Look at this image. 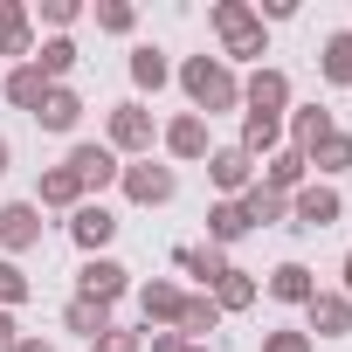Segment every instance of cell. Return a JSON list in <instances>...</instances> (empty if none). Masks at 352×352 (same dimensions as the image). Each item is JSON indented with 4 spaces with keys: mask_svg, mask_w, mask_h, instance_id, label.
I'll use <instances>...</instances> for the list:
<instances>
[{
    "mask_svg": "<svg viewBox=\"0 0 352 352\" xmlns=\"http://www.w3.org/2000/svg\"><path fill=\"white\" fill-rule=\"evenodd\" d=\"M173 83L187 90L194 118H221V111H242V69H228L221 56H187V63H173Z\"/></svg>",
    "mask_w": 352,
    "mask_h": 352,
    "instance_id": "1",
    "label": "cell"
},
{
    "mask_svg": "<svg viewBox=\"0 0 352 352\" xmlns=\"http://www.w3.org/2000/svg\"><path fill=\"white\" fill-rule=\"evenodd\" d=\"M208 21H214V56L235 69V63H256L263 69V56H270V28L256 21V8H249V0H214V8H208Z\"/></svg>",
    "mask_w": 352,
    "mask_h": 352,
    "instance_id": "2",
    "label": "cell"
},
{
    "mask_svg": "<svg viewBox=\"0 0 352 352\" xmlns=\"http://www.w3.org/2000/svg\"><path fill=\"white\" fill-rule=\"evenodd\" d=\"M104 145H111L118 159H152V145H159V118H152L138 97H124V104L104 111Z\"/></svg>",
    "mask_w": 352,
    "mask_h": 352,
    "instance_id": "3",
    "label": "cell"
},
{
    "mask_svg": "<svg viewBox=\"0 0 352 352\" xmlns=\"http://www.w3.org/2000/svg\"><path fill=\"white\" fill-rule=\"evenodd\" d=\"M118 194H124L131 208H166L173 194H180V166H166V159H124Z\"/></svg>",
    "mask_w": 352,
    "mask_h": 352,
    "instance_id": "4",
    "label": "cell"
},
{
    "mask_svg": "<svg viewBox=\"0 0 352 352\" xmlns=\"http://www.w3.org/2000/svg\"><path fill=\"white\" fill-rule=\"evenodd\" d=\"M159 152H166V166H201V159L214 152V138H208V118H194V111H173V118L159 124Z\"/></svg>",
    "mask_w": 352,
    "mask_h": 352,
    "instance_id": "5",
    "label": "cell"
},
{
    "mask_svg": "<svg viewBox=\"0 0 352 352\" xmlns=\"http://www.w3.org/2000/svg\"><path fill=\"white\" fill-rule=\"evenodd\" d=\"M283 111H290V76H283L276 63L249 69V76H242V118H270V124H283Z\"/></svg>",
    "mask_w": 352,
    "mask_h": 352,
    "instance_id": "6",
    "label": "cell"
},
{
    "mask_svg": "<svg viewBox=\"0 0 352 352\" xmlns=\"http://www.w3.org/2000/svg\"><path fill=\"white\" fill-rule=\"evenodd\" d=\"M331 221H345V194L324 187V180H304V187L290 194V228L318 235V228H331Z\"/></svg>",
    "mask_w": 352,
    "mask_h": 352,
    "instance_id": "7",
    "label": "cell"
},
{
    "mask_svg": "<svg viewBox=\"0 0 352 352\" xmlns=\"http://www.w3.org/2000/svg\"><path fill=\"white\" fill-rule=\"evenodd\" d=\"M63 166H69L76 180H83V194H104V187H118V173H124V159H118L104 138H76Z\"/></svg>",
    "mask_w": 352,
    "mask_h": 352,
    "instance_id": "8",
    "label": "cell"
},
{
    "mask_svg": "<svg viewBox=\"0 0 352 352\" xmlns=\"http://www.w3.org/2000/svg\"><path fill=\"white\" fill-rule=\"evenodd\" d=\"M331 131H338L331 104H290V111H283V145H290V152H304V159H311Z\"/></svg>",
    "mask_w": 352,
    "mask_h": 352,
    "instance_id": "9",
    "label": "cell"
},
{
    "mask_svg": "<svg viewBox=\"0 0 352 352\" xmlns=\"http://www.w3.org/2000/svg\"><path fill=\"white\" fill-rule=\"evenodd\" d=\"M76 297H90V304H118V297H131V270H124L118 256H83V270H76Z\"/></svg>",
    "mask_w": 352,
    "mask_h": 352,
    "instance_id": "10",
    "label": "cell"
},
{
    "mask_svg": "<svg viewBox=\"0 0 352 352\" xmlns=\"http://www.w3.org/2000/svg\"><path fill=\"white\" fill-rule=\"evenodd\" d=\"M208 180H214V201H242L256 187V159L242 145H214L208 152Z\"/></svg>",
    "mask_w": 352,
    "mask_h": 352,
    "instance_id": "11",
    "label": "cell"
},
{
    "mask_svg": "<svg viewBox=\"0 0 352 352\" xmlns=\"http://www.w3.org/2000/svg\"><path fill=\"white\" fill-rule=\"evenodd\" d=\"M28 249H42V208L35 201H8L0 208V256L21 263Z\"/></svg>",
    "mask_w": 352,
    "mask_h": 352,
    "instance_id": "12",
    "label": "cell"
},
{
    "mask_svg": "<svg viewBox=\"0 0 352 352\" xmlns=\"http://www.w3.org/2000/svg\"><path fill=\"white\" fill-rule=\"evenodd\" d=\"M131 297H138V318H145V331H173V324H180V304H187V290H180V283H166V276H145V283H131Z\"/></svg>",
    "mask_w": 352,
    "mask_h": 352,
    "instance_id": "13",
    "label": "cell"
},
{
    "mask_svg": "<svg viewBox=\"0 0 352 352\" xmlns=\"http://www.w3.org/2000/svg\"><path fill=\"white\" fill-rule=\"evenodd\" d=\"M304 331H311V345L318 338H352V297L345 290H318L304 304Z\"/></svg>",
    "mask_w": 352,
    "mask_h": 352,
    "instance_id": "14",
    "label": "cell"
},
{
    "mask_svg": "<svg viewBox=\"0 0 352 352\" xmlns=\"http://www.w3.org/2000/svg\"><path fill=\"white\" fill-rule=\"evenodd\" d=\"M69 242H76L83 256H104V249L118 242V214H111L104 201H83V208L69 214Z\"/></svg>",
    "mask_w": 352,
    "mask_h": 352,
    "instance_id": "15",
    "label": "cell"
},
{
    "mask_svg": "<svg viewBox=\"0 0 352 352\" xmlns=\"http://www.w3.org/2000/svg\"><path fill=\"white\" fill-rule=\"evenodd\" d=\"M256 180H263V187H270V194H283V201H290V194H297V187H304V180H311V159H304V152H290V145H283V152H270V159H263V166H256Z\"/></svg>",
    "mask_w": 352,
    "mask_h": 352,
    "instance_id": "16",
    "label": "cell"
},
{
    "mask_svg": "<svg viewBox=\"0 0 352 352\" xmlns=\"http://www.w3.org/2000/svg\"><path fill=\"white\" fill-rule=\"evenodd\" d=\"M0 56H14V63L35 56V14L21 0H0Z\"/></svg>",
    "mask_w": 352,
    "mask_h": 352,
    "instance_id": "17",
    "label": "cell"
},
{
    "mask_svg": "<svg viewBox=\"0 0 352 352\" xmlns=\"http://www.w3.org/2000/svg\"><path fill=\"white\" fill-rule=\"evenodd\" d=\"M124 69H131V90H145V97H159V90L173 83V56H166L159 42H138Z\"/></svg>",
    "mask_w": 352,
    "mask_h": 352,
    "instance_id": "18",
    "label": "cell"
},
{
    "mask_svg": "<svg viewBox=\"0 0 352 352\" xmlns=\"http://www.w3.org/2000/svg\"><path fill=\"white\" fill-rule=\"evenodd\" d=\"M83 201H90V194H83V180H76L69 166H49L42 180H35V208H63V214H76Z\"/></svg>",
    "mask_w": 352,
    "mask_h": 352,
    "instance_id": "19",
    "label": "cell"
},
{
    "mask_svg": "<svg viewBox=\"0 0 352 352\" xmlns=\"http://www.w3.org/2000/svg\"><path fill=\"white\" fill-rule=\"evenodd\" d=\"M173 263H180V276H194L201 290H214L228 276V249H208V242H187V249H173Z\"/></svg>",
    "mask_w": 352,
    "mask_h": 352,
    "instance_id": "20",
    "label": "cell"
},
{
    "mask_svg": "<svg viewBox=\"0 0 352 352\" xmlns=\"http://www.w3.org/2000/svg\"><path fill=\"white\" fill-rule=\"evenodd\" d=\"M35 124H42V131H63V138H69V131L83 124V97H76L69 83H49V97H42Z\"/></svg>",
    "mask_w": 352,
    "mask_h": 352,
    "instance_id": "21",
    "label": "cell"
},
{
    "mask_svg": "<svg viewBox=\"0 0 352 352\" xmlns=\"http://www.w3.org/2000/svg\"><path fill=\"white\" fill-rule=\"evenodd\" d=\"M263 290H270L276 304H297V311H304V304L318 297V276H311L304 263H276V270L263 276Z\"/></svg>",
    "mask_w": 352,
    "mask_h": 352,
    "instance_id": "22",
    "label": "cell"
},
{
    "mask_svg": "<svg viewBox=\"0 0 352 352\" xmlns=\"http://www.w3.org/2000/svg\"><path fill=\"white\" fill-rule=\"evenodd\" d=\"M111 324H118V318H111V304H90V297H69V304H63V331H69V338H83V345H97Z\"/></svg>",
    "mask_w": 352,
    "mask_h": 352,
    "instance_id": "23",
    "label": "cell"
},
{
    "mask_svg": "<svg viewBox=\"0 0 352 352\" xmlns=\"http://www.w3.org/2000/svg\"><path fill=\"white\" fill-rule=\"evenodd\" d=\"M318 76H324L331 90H352V28H331V35L318 42Z\"/></svg>",
    "mask_w": 352,
    "mask_h": 352,
    "instance_id": "24",
    "label": "cell"
},
{
    "mask_svg": "<svg viewBox=\"0 0 352 352\" xmlns=\"http://www.w3.org/2000/svg\"><path fill=\"white\" fill-rule=\"evenodd\" d=\"M0 97H8L14 111H28V118H35V111H42V97H49V83H42V69H35V63H14L8 76H0Z\"/></svg>",
    "mask_w": 352,
    "mask_h": 352,
    "instance_id": "25",
    "label": "cell"
},
{
    "mask_svg": "<svg viewBox=\"0 0 352 352\" xmlns=\"http://www.w3.org/2000/svg\"><path fill=\"white\" fill-rule=\"evenodd\" d=\"M208 297H214V311L228 318V311H249V304L263 297V283H256V270H242V263H228V276H221V283H214Z\"/></svg>",
    "mask_w": 352,
    "mask_h": 352,
    "instance_id": "26",
    "label": "cell"
},
{
    "mask_svg": "<svg viewBox=\"0 0 352 352\" xmlns=\"http://www.w3.org/2000/svg\"><path fill=\"white\" fill-rule=\"evenodd\" d=\"M221 324V311H214V297L208 290H187V304H180V324H173V331H180L187 345H208V331Z\"/></svg>",
    "mask_w": 352,
    "mask_h": 352,
    "instance_id": "27",
    "label": "cell"
},
{
    "mask_svg": "<svg viewBox=\"0 0 352 352\" xmlns=\"http://www.w3.org/2000/svg\"><path fill=\"white\" fill-rule=\"evenodd\" d=\"M28 63L42 69V83H69V69H76L83 56H76V42H69V35H49V42H35V56H28Z\"/></svg>",
    "mask_w": 352,
    "mask_h": 352,
    "instance_id": "28",
    "label": "cell"
},
{
    "mask_svg": "<svg viewBox=\"0 0 352 352\" xmlns=\"http://www.w3.org/2000/svg\"><path fill=\"white\" fill-rule=\"evenodd\" d=\"M338 173H352V131H331V138L311 152V180H324V187H331Z\"/></svg>",
    "mask_w": 352,
    "mask_h": 352,
    "instance_id": "29",
    "label": "cell"
},
{
    "mask_svg": "<svg viewBox=\"0 0 352 352\" xmlns=\"http://www.w3.org/2000/svg\"><path fill=\"white\" fill-rule=\"evenodd\" d=\"M242 235H249L242 201H214V208H208V249H228V242H242Z\"/></svg>",
    "mask_w": 352,
    "mask_h": 352,
    "instance_id": "30",
    "label": "cell"
},
{
    "mask_svg": "<svg viewBox=\"0 0 352 352\" xmlns=\"http://www.w3.org/2000/svg\"><path fill=\"white\" fill-rule=\"evenodd\" d=\"M242 214H249V228H276V221H290V201H283V194H270V187L256 180V187L242 194Z\"/></svg>",
    "mask_w": 352,
    "mask_h": 352,
    "instance_id": "31",
    "label": "cell"
},
{
    "mask_svg": "<svg viewBox=\"0 0 352 352\" xmlns=\"http://www.w3.org/2000/svg\"><path fill=\"white\" fill-rule=\"evenodd\" d=\"M35 297V276L21 270V263H8V256H0V311H21Z\"/></svg>",
    "mask_w": 352,
    "mask_h": 352,
    "instance_id": "32",
    "label": "cell"
},
{
    "mask_svg": "<svg viewBox=\"0 0 352 352\" xmlns=\"http://www.w3.org/2000/svg\"><path fill=\"white\" fill-rule=\"evenodd\" d=\"M90 21H97V35H131L138 28V8H131V0H97Z\"/></svg>",
    "mask_w": 352,
    "mask_h": 352,
    "instance_id": "33",
    "label": "cell"
},
{
    "mask_svg": "<svg viewBox=\"0 0 352 352\" xmlns=\"http://www.w3.org/2000/svg\"><path fill=\"white\" fill-rule=\"evenodd\" d=\"M42 28H56V35H69L76 21H83V0H42V8H28Z\"/></svg>",
    "mask_w": 352,
    "mask_h": 352,
    "instance_id": "34",
    "label": "cell"
},
{
    "mask_svg": "<svg viewBox=\"0 0 352 352\" xmlns=\"http://www.w3.org/2000/svg\"><path fill=\"white\" fill-rule=\"evenodd\" d=\"M263 352H318V345H311V331H297V324H276V331H263Z\"/></svg>",
    "mask_w": 352,
    "mask_h": 352,
    "instance_id": "35",
    "label": "cell"
},
{
    "mask_svg": "<svg viewBox=\"0 0 352 352\" xmlns=\"http://www.w3.org/2000/svg\"><path fill=\"white\" fill-rule=\"evenodd\" d=\"M90 352H145V331H124V324H111Z\"/></svg>",
    "mask_w": 352,
    "mask_h": 352,
    "instance_id": "36",
    "label": "cell"
},
{
    "mask_svg": "<svg viewBox=\"0 0 352 352\" xmlns=\"http://www.w3.org/2000/svg\"><path fill=\"white\" fill-rule=\"evenodd\" d=\"M256 21H263V28H270V21H297V0H263Z\"/></svg>",
    "mask_w": 352,
    "mask_h": 352,
    "instance_id": "37",
    "label": "cell"
},
{
    "mask_svg": "<svg viewBox=\"0 0 352 352\" xmlns=\"http://www.w3.org/2000/svg\"><path fill=\"white\" fill-rule=\"evenodd\" d=\"M180 345H187L180 331H145V352H180Z\"/></svg>",
    "mask_w": 352,
    "mask_h": 352,
    "instance_id": "38",
    "label": "cell"
},
{
    "mask_svg": "<svg viewBox=\"0 0 352 352\" xmlns=\"http://www.w3.org/2000/svg\"><path fill=\"white\" fill-rule=\"evenodd\" d=\"M14 338H21V318H14V311H0V352H14Z\"/></svg>",
    "mask_w": 352,
    "mask_h": 352,
    "instance_id": "39",
    "label": "cell"
},
{
    "mask_svg": "<svg viewBox=\"0 0 352 352\" xmlns=\"http://www.w3.org/2000/svg\"><path fill=\"white\" fill-rule=\"evenodd\" d=\"M14 352H56V338H42V331H21V338H14Z\"/></svg>",
    "mask_w": 352,
    "mask_h": 352,
    "instance_id": "40",
    "label": "cell"
},
{
    "mask_svg": "<svg viewBox=\"0 0 352 352\" xmlns=\"http://www.w3.org/2000/svg\"><path fill=\"white\" fill-rule=\"evenodd\" d=\"M14 173V145H8V131H0V180Z\"/></svg>",
    "mask_w": 352,
    "mask_h": 352,
    "instance_id": "41",
    "label": "cell"
},
{
    "mask_svg": "<svg viewBox=\"0 0 352 352\" xmlns=\"http://www.w3.org/2000/svg\"><path fill=\"white\" fill-rule=\"evenodd\" d=\"M338 276H345V283H338V290H345V297H352V249H345V270H338Z\"/></svg>",
    "mask_w": 352,
    "mask_h": 352,
    "instance_id": "42",
    "label": "cell"
},
{
    "mask_svg": "<svg viewBox=\"0 0 352 352\" xmlns=\"http://www.w3.org/2000/svg\"><path fill=\"white\" fill-rule=\"evenodd\" d=\"M180 352H208V345H180Z\"/></svg>",
    "mask_w": 352,
    "mask_h": 352,
    "instance_id": "43",
    "label": "cell"
}]
</instances>
